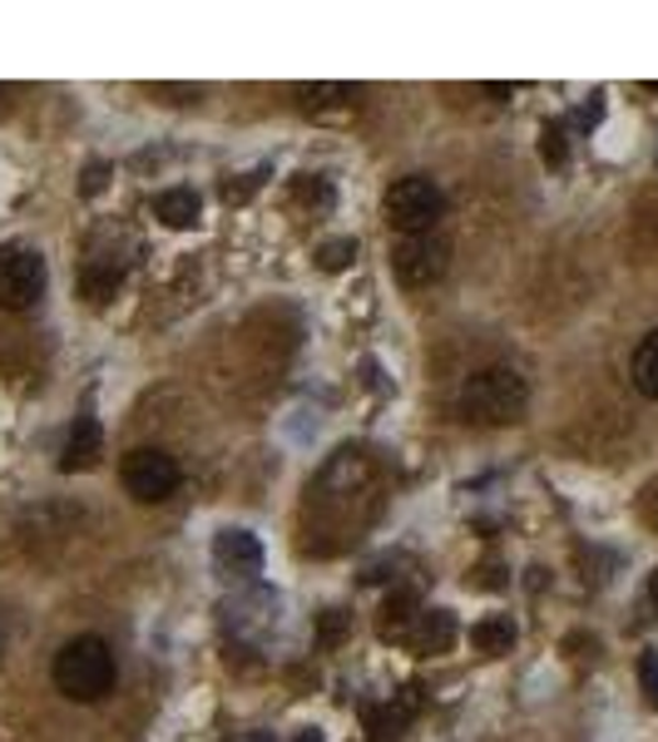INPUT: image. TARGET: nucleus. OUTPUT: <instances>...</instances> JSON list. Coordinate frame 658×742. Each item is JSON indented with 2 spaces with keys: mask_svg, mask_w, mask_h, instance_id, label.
<instances>
[{
  "mask_svg": "<svg viewBox=\"0 0 658 742\" xmlns=\"http://www.w3.org/2000/svg\"><path fill=\"white\" fill-rule=\"evenodd\" d=\"M634 386L648 396V401H658V332H648L644 342H638V352H634Z\"/></svg>",
  "mask_w": 658,
  "mask_h": 742,
  "instance_id": "nucleus-10",
  "label": "nucleus"
},
{
  "mask_svg": "<svg viewBox=\"0 0 658 742\" xmlns=\"http://www.w3.org/2000/svg\"><path fill=\"white\" fill-rule=\"evenodd\" d=\"M317 257H322V267H327V273H342V267L357 257V237H332V243L317 247Z\"/></svg>",
  "mask_w": 658,
  "mask_h": 742,
  "instance_id": "nucleus-13",
  "label": "nucleus"
},
{
  "mask_svg": "<svg viewBox=\"0 0 658 742\" xmlns=\"http://www.w3.org/2000/svg\"><path fill=\"white\" fill-rule=\"evenodd\" d=\"M199 193H193V188H164L159 198H154V213L164 218V223L169 228H193L199 223Z\"/></svg>",
  "mask_w": 658,
  "mask_h": 742,
  "instance_id": "nucleus-9",
  "label": "nucleus"
},
{
  "mask_svg": "<svg viewBox=\"0 0 658 742\" xmlns=\"http://www.w3.org/2000/svg\"><path fill=\"white\" fill-rule=\"evenodd\" d=\"M450 613L446 609H426L421 613V643H426V649H446L450 643Z\"/></svg>",
  "mask_w": 658,
  "mask_h": 742,
  "instance_id": "nucleus-12",
  "label": "nucleus"
},
{
  "mask_svg": "<svg viewBox=\"0 0 658 742\" xmlns=\"http://www.w3.org/2000/svg\"><path fill=\"white\" fill-rule=\"evenodd\" d=\"M470 643H476L480 653H505L510 643H515V623L510 619H486L470 629Z\"/></svg>",
  "mask_w": 658,
  "mask_h": 742,
  "instance_id": "nucleus-11",
  "label": "nucleus"
},
{
  "mask_svg": "<svg viewBox=\"0 0 658 742\" xmlns=\"http://www.w3.org/2000/svg\"><path fill=\"white\" fill-rule=\"evenodd\" d=\"M120 480H124V490L144 505L169 500V495L179 490V461H174L169 451H159V445H140V451L124 455Z\"/></svg>",
  "mask_w": 658,
  "mask_h": 742,
  "instance_id": "nucleus-4",
  "label": "nucleus"
},
{
  "mask_svg": "<svg viewBox=\"0 0 658 742\" xmlns=\"http://www.w3.org/2000/svg\"><path fill=\"white\" fill-rule=\"evenodd\" d=\"M55 688L75 702H100L114 688V653L104 639L80 633L55 653Z\"/></svg>",
  "mask_w": 658,
  "mask_h": 742,
  "instance_id": "nucleus-2",
  "label": "nucleus"
},
{
  "mask_svg": "<svg viewBox=\"0 0 658 742\" xmlns=\"http://www.w3.org/2000/svg\"><path fill=\"white\" fill-rule=\"evenodd\" d=\"M100 188H104V168H100V164H94V168H90V174H85V193H100Z\"/></svg>",
  "mask_w": 658,
  "mask_h": 742,
  "instance_id": "nucleus-16",
  "label": "nucleus"
},
{
  "mask_svg": "<svg viewBox=\"0 0 658 742\" xmlns=\"http://www.w3.org/2000/svg\"><path fill=\"white\" fill-rule=\"evenodd\" d=\"M381 213H387V223L397 228L401 237H421V233H431V228L446 218V193H440L436 178L406 174V178H397V184L387 188Z\"/></svg>",
  "mask_w": 658,
  "mask_h": 742,
  "instance_id": "nucleus-3",
  "label": "nucleus"
},
{
  "mask_svg": "<svg viewBox=\"0 0 658 742\" xmlns=\"http://www.w3.org/2000/svg\"><path fill=\"white\" fill-rule=\"evenodd\" d=\"M401 287H431L446 277L450 267V243L440 233H421V237H401L397 253H391Z\"/></svg>",
  "mask_w": 658,
  "mask_h": 742,
  "instance_id": "nucleus-5",
  "label": "nucleus"
},
{
  "mask_svg": "<svg viewBox=\"0 0 658 742\" xmlns=\"http://www.w3.org/2000/svg\"><path fill=\"white\" fill-rule=\"evenodd\" d=\"M525 406L529 386L510 366H486V372L466 376V386H460V416L476 425H510L525 416Z\"/></svg>",
  "mask_w": 658,
  "mask_h": 742,
  "instance_id": "nucleus-1",
  "label": "nucleus"
},
{
  "mask_svg": "<svg viewBox=\"0 0 658 742\" xmlns=\"http://www.w3.org/2000/svg\"><path fill=\"white\" fill-rule=\"evenodd\" d=\"M292 742H322V738H317V732L308 728V732H298V738H292Z\"/></svg>",
  "mask_w": 658,
  "mask_h": 742,
  "instance_id": "nucleus-18",
  "label": "nucleus"
},
{
  "mask_svg": "<svg viewBox=\"0 0 658 742\" xmlns=\"http://www.w3.org/2000/svg\"><path fill=\"white\" fill-rule=\"evenodd\" d=\"M45 292V257L31 247H0V307H31Z\"/></svg>",
  "mask_w": 658,
  "mask_h": 742,
  "instance_id": "nucleus-6",
  "label": "nucleus"
},
{
  "mask_svg": "<svg viewBox=\"0 0 658 742\" xmlns=\"http://www.w3.org/2000/svg\"><path fill=\"white\" fill-rule=\"evenodd\" d=\"M638 683H644L648 708H658V653H654V649H648L644 658H638Z\"/></svg>",
  "mask_w": 658,
  "mask_h": 742,
  "instance_id": "nucleus-14",
  "label": "nucleus"
},
{
  "mask_svg": "<svg viewBox=\"0 0 658 742\" xmlns=\"http://www.w3.org/2000/svg\"><path fill=\"white\" fill-rule=\"evenodd\" d=\"M213 554H219V564L233 574H258L263 569V544L253 540L248 530H223L219 540H213Z\"/></svg>",
  "mask_w": 658,
  "mask_h": 742,
  "instance_id": "nucleus-8",
  "label": "nucleus"
},
{
  "mask_svg": "<svg viewBox=\"0 0 658 742\" xmlns=\"http://www.w3.org/2000/svg\"><path fill=\"white\" fill-rule=\"evenodd\" d=\"M100 451H104V431L94 416H80V421L70 425V435H65V470H90V465H100Z\"/></svg>",
  "mask_w": 658,
  "mask_h": 742,
  "instance_id": "nucleus-7",
  "label": "nucleus"
},
{
  "mask_svg": "<svg viewBox=\"0 0 658 742\" xmlns=\"http://www.w3.org/2000/svg\"><path fill=\"white\" fill-rule=\"evenodd\" d=\"M648 603H654V613H658V569H654V579H648Z\"/></svg>",
  "mask_w": 658,
  "mask_h": 742,
  "instance_id": "nucleus-17",
  "label": "nucleus"
},
{
  "mask_svg": "<svg viewBox=\"0 0 658 742\" xmlns=\"http://www.w3.org/2000/svg\"><path fill=\"white\" fill-rule=\"evenodd\" d=\"M248 742H278V738H272V732H253Z\"/></svg>",
  "mask_w": 658,
  "mask_h": 742,
  "instance_id": "nucleus-19",
  "label": "nucleus"
},
{
  "mask_svg": "<svg viewBox=\"0 0 658 742\" xmlns=\"http://www.w3.org/2000/svg\"><path fill=\"white\" fill-rule=\"evenodd\" d=\"M545 158L549 164H565V124H545Z\"/></svg>",
  "mask_w": 658,
  "mask_h": 742,
  "instance_id": "nucleus-15",
  "label": "nucleus"
}]
</instances>
